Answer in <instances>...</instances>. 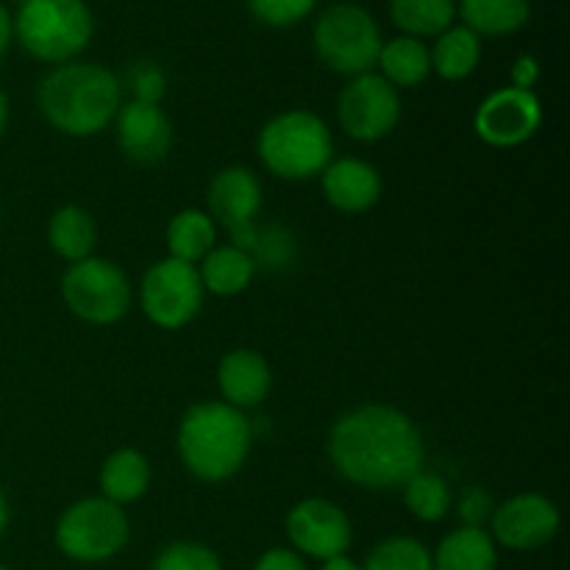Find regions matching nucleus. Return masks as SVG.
<instances>
[{
	"label": "nucleus",
	"mask_w": 570,
	"mask_h": 570,
	"mask_svg": "<svg viewBox=\"0 0 570 570\" xmlns=\"http://www.w3.org/2000/svg\"><path fill=\"white\" fill-rule=\"evenodd\" d=\"M401 490H404V504L410 515L423 523L443 521L454 507V493H451L449 482L432 471H417L415 476L401 484Z\"/></svg>",
	"instance_id": "obj_27"
},
{
	"label": "nucleus",
	"mask_w": 570,
	"mask_h": 570,
	"mask_svg": "<svg viewBox=\"0 0 570 570\" xmlns=\"http://www.w3.org/2000/svg\"><path fill=\"white\" fill-rule=\"evenodd\" d=\"M204 284L198 267L165 256L154 262L139 284V306L156 328L178 332L198 317L204 306Z\"/></svg>",
	"instance_id": "obj_9"
},
{
	"label": "nucleus",
	"mask_w": 570,
	"mask_h": 570,
	"mask_svg": "<svg viewBox=\"0 0 570 570\" xmlns=\"http://www.w3.org/2000/svg\"><path fill=\"white\" fill-rule=\"evenodd\" d=\"M362 570H434L432 551L415 538H387L367 554Z\"/></svg>",
	"instance_id": "obj_28"
},
{
	"label": "nucleus",
	"mask_w": 570,
	"mask_h": 570,
	"mask_svg": "<svg viewBox=\"0 0 570 570\" xmlns=\"http://www.w3.org/2000/svg\"><path fill=\"white\" fill-rule=\"evenodd\" d=\"M540 81V61L534 59L532 53H521L515 61H512L510 70V87L527 89V92H534V83Z\"/></svg>",
	"instance_id": "obj_34"
},
{
	"label": "nucleus",
	"mask_w": 570,
	"mask_h": 570,
	"mask_svg": "<svg viewBox=\"0 0 570 570\" xmlns=\"http://www.w3.org/2000/svg\"><path fill=\"white\" fill-rule=\"evenodd\" d=\"M321 187L328 204L345 215H360V212L373 209L384 193L382 173L371 161L356 159V156L328 161L326 170L321 173Z\"/></svg>",
	"instance_id": "obj_16"
},
{
	"label": "nucleus",
	"mask_w": 570,
	"mask_h": 570,
	"mask_svg": "<svg viewBox=\"0 0 570 570\" xmlns=\"http://www.w3.org/2000/svg\"><path fill=\"white\" fill-rule=\"evenodd\" d=\"M11 39H14V17H11L9 9L0 3V59H3L6 50H9Z\"/></svg>",
	"instance_id": "obj_36"
},
{
	"label": "nucleus",
	"mask_w": 570,
	"mask_h": 570,
	"mask_svg": "<svg viewBox=\"0 0 570 570\" xmlns=\"http://www.w3.org/2000/svg\"><path fill=\"white\" fill-rule=\"evenodd\" d=\"M321 570H362V566L351 560L348 554H340V557H332V560L321 562Z\"/></svg>",
	"instance_id": "obj_37"
},
{
	"label": "nucleus",
	"mask_w": 570,
	"mask_h": 570,
	"mask_svg": "<svg viewBox=\"0 0 570 570\" xmlns=\"http://www.w3.org/2000/svg\"><path fill=\"white\" fill-rule=\"evenodd\" d=\"M6 122H9V98H6V92L0 89V137H3L6 131Z\"/></svg>",
	"instance_id": "obj_38"
},
{
	"label": "nucleus",
	"mask_w": 570,
	"mask_h": 570,
	"mask_svg": "<svg viewBox=\"0 0 570 570\" xmlns=\"http://www.w3.org/2000/svg\"><path fill=\"white\" fill-rule=\"evenodd\" d=\"M254 429L243 410L226 401H200L184 412L176 449L181 465L200 482H226L243 471Z\"/></svg>",
	"instance_id": "obj_3"
},
{
	"label": "nucleus",
	"mask_w": 570,
	"mask_h": 570,
	"mask_svg": "<svg viewBox=\"0 0 570 570\" xmlns=\"http://www.w3.org/2000/svg\"><path fill=\"white\" fill-rule=\"evenodd\" d=\"M328 456L343 479L365 490L401 488L423 471L421 429L406 412L387 404L348 410L328 432Z\"/></svg>",
	"instance_id": "obj_1"
},
{
	"label": "nucleus",
	"mask_w": 570,
	"mask_h": 570,
	"mask_svg": "<svg viewBox=\"0 0 570 570\" xmlns=\"http://www.w3.org/2000/svg\"><path fill=\"white\" fill-rule=\"evenodd\" d=\"M287 538L293 551L312 560H332L348 554L354 529L348 515L328 499H304L287 512Z\"/></svg>",
	"instance_id": "obj_14"
},
{
	"label": "nucleus",
	"mask_w": 570,
	"mask_h": 570,
	"mask_svg": "<svg viewBox=\"0 0 570 570\" xmlns=\"http://www.w3.org/2000/svg\"><path fill=\"white\" fill-rule=\"evenodd\" d=\"M401 120L399 89L379 72L348 78L337 98V122L356 142H379L395 131Z\"/></svg>",
	"instance_id": "obj_10"
},
{
	"label": "nucleus",
	"mask_w": 570,
	"mask_h": 570,
	"mask_svg": "<svg viewBox=\"0 0 570 570\" xmlns=\"http://www.w3.org/2000/svg\"><path fill=\"white\" fill-rule=\"evenodd\" d=\"M48 245L65 262L89 259L98 245V223L81 206H61L48 223Z\"/></svg>",
	"instance_id": "obj_23"
},
{
	"label": "nucleus",
	"mask_w": 570,
	"mask_h": 570,
	"mask_svg": "<svg viewBox=\"0 0 570 570\" xmlns=\"http://www.w3.org/2000/svg\"><path fill=\"white\" fill-rule=\"evenodd\" d=\"M248 254L256 267L282 271V267H287L289 262H293L295 245H293V237H289L284 228L267 226V228H256L254 245H250Z\"/></svg>",
	"instance_id": "obj_30"
},
{
	"label": "nucleus",
	"mask_w": 570,
	"mask_h": 570,
	"mask_svg": "<svg viewBox=\"0 0 570 570\" xmlns=\"http://www.w3.org/2000/svg\"><path fill=\"white\" fill-rule=\"evenodd\" d=\"M390 20L404 37L438 39L456 22V0H390Z\"/></svg>",
	"instance_id": "obj_25"
},
{
	"label": "nucleus",
	"mask_w": 570,
	"mask_h": 570,
	"mask_svg": "<svg viewBox=\"0 0 570 570\" xmlns=\"http://www.w3.org/2000/svg\"><path fill=\"white\" fill-rule=\"evenodd\" d=\"M95 20L87 0H28L17 9L14 37L45 65L76 61L92 42Z\"/></svg>",
	"instance_id": "obj_5"
},
{
	"label": "nucleus",
	"mask_w": 570,
	"mask_h": 570,
	"mask_svg": "<svg viewBox=\"0 0 570 570\" xmlns=\"http://www.w3.org/2000/svg\"><path fill=\"white\" fill-rule=\"evenodd\" d=\"M217 243V223L204 209H184L167 226V256L198 265Z\"/></svg>",
	"instance_id": "obj_26"
},
{
	"label": "nucleus",
	"mask_w": 570,
	"mask_h": 570,
	"mask_svg": "<svg viewBox=\"0 0 570 570\" xmlns=\"http://www.w3.org/2000/svg\"><path fill=\"white\" fill-rule=\"evenodd\" d=\"M37 104L48 126L65 137H95L115 122L122 106V83L109 67L67 61L42 78Z\"/></svg>",
	"instance_id": "obj_2"
},
{
	"label": "nucleus",
	"mask_w": 570,
	"mask_h": 570,
	"mask_svg": "<svg viewBox=\"0 0 570 570\" xmlns=\"http://www.w3.org/2000/svg\"><path fill=\"white\" fill-rule=\"evenodd\" d=\"M560 510L540 493H518L499 504L490 515V538L510 551H538L560 532Z\"/></svg>",
	"instance_id": "obj_13"
},
{
	"label": "nucleus",
	"mask_w": 570,
	"mask_h": 570,
	"mask_svg": "<svg viewBox=\"0 0 570 570\" xmlns=\"http://www.w3.org/2000/svg\"><path fill=\"white\" fill-rule=\"evenodd\" d=\"M6 527H9V501H6V495L0 493V538H3Z\"/></svg>",
	"instance_id": "obj_39"
},
{
	"label": "nucleus",
	"mask_w": 570,
	"mask_h": 570,
	"mask_svg": "<svg viewBox=\"0 0 570 570\" xmlns=\"http://www.w3.org/2000/svg\"><path fill=\"white\" fill-rule=\"evenodd\" d=\"M126 87L131 92V100H139V104H156L161 106V98L167 92V76L156 61H137V65L128 67Z\"/></svg>",
	"instance_id": "obj_32"
},
{
	"label": "nucleus",
	"mask_w": 570,
	"mask_h": 570,
	"mask_svg": "<svg viewBox=\"0 0 570 570\" xmlns=\"http://www.w3.org/2000/svg\"><path fill=\"white\" fill-rule=\"evenodd\" d=\"M259 159L284 181H309L334 159V139L326 120L309 109H289L271 117L259 131Z\"/></svg>",
	"instance_id": "obj_4"
},
{
	"label": "nucleus",
	"mask_w": 570,
	"mask_h": 570,
	"mask_svg": "<svg viewBox=\"0 0 570 570\" xmlns=\"http://www.w3.org/2000/svg\"><path fill=\"white\" fill-rule=\"evenodd\" d=\"M254 570H309V568H306L304 557L295 554L293 549H282V546H278V549L265 551V554L256 560Z\"/></svg>",
	"instance_id": "obj_35"
},
{
	"label": "nucleus",
	"mask_w": 570,
	"mask_h": 570,
	"mask_svg": "<svg viewBox=\"0 0 570 570\" xmlns=\"http://www.w3.org/2000/svg\"><path fill=\"white\" fill-rule=\"evenodd\" d=\"M198 276L206 293L217 295V298H234L250 287L256 265L248 250L237 248V245H215L200 259Z\"/></svg>",
	"instance_id": "obj_19"
},
{
	"label": "nucleus",
	"mask_w": 570,
	"mask_h": 570,
	"mask_svg": "<svg viewBox=\"0 0 570 570\" xmlns=\"http://www.w3.org/2000/svg\"><path fill=\"white\" fill-rule=\"evenodd\" d=\"M379 76L395 89H412L421 87L429 76H432V56H429L426 42L412 37H395L387 39L379 50Z\"/></svg>",
	"instance_id": "obj_22"
},
{
	"label": "nucleus",
	"mask_w": 570,
	"mask_h": 570,
	"mask_svg": "<svg viewBox=\"0 0 570 570\" xmlns=\"http://www.w3.org/2000/svg\"><path fill=\"white\" fill-rule=\"evenodd\" d=\"M312 45L323 65L345 78L373 72L382 50V28L360 3H334L317 17Z\"/></svg>",
	"instance_id": "obj_6"
},
{
	"label": "nucleus",
	"mask_w": 570,
	"mask_h": 570,
	"mask_svg": "<svg viewBox=\"0 0 570 570\" xmlns=\"http://www.w3.org/2000/svg\"><path fill=\"white\" fill-rule=\"evenodd\" d=\"M317 0H248V9L262 26L293 28L315 11Z\"/></svg>",
	"instance_id": "obj_31"
},
{
	"label": "nucleus",
	"mask_w": 570,
	"mask_h": 570,
	"mask_svg": "<svg viewBox=\"0 0 570 570\" xmlns=\"http://www.w3.org/2000/svg\"><path fill=\"white\" fill-rule=\"evenodd\" d=\"M100 495L117 507L142 499L150 488V462L137 449H117L100 468Z\"/></svg>",
	"instance_id": "obj_18"
},
{
	"label": "nucleus",
	"mask_w": 570,
	"mask_h": 570,
	"mask_svg": "<svg viewBox=\"0 0 570 570\" xmlns=\"http://www.w3.org/2000/svg\"><path fill=\"white\" fill-rule=\"evenodd\" d=\"M115 137L126 159L137 165H156L173 148V126L165 109L156 104L126 100L115 115Z\"/></svg>",
	"instance_id": "obj_15"
},
{
	"label": "nucleus",
	"mask_w": 570,
	"mask_h": 570,
	"mask_svg": "<svg viewBox=\"0 0 570 570\" xmlns=\"http://www.w3.org/2000/svg\"><path fill=\"white\" fill-rule=\"evenodd\" d=\"M128 538H131V523L126 510L106 501L104 495L76 501L56 521V546L61 554L87 566L120 554Z\"/></svg>",
	"instance_id": "obj_7"
},
{
	"label": "nucleus",
	"mask_w": 570,
	"mask_h": 570,
	"mask_svg": "<svg viewBox=\"0 0 570 570\" xmlns=\"http://www.w3.org/2000/svg\"><path fill=\"white\" fill-rule=\"evenodd\" d=\"M456 14L476 37H510L532 17V0H460Z\"/></svg>",
	"instance_id": "obj_21"
},
{
	"label": "nucleus",
	"mask_w": 570,
	"mask_h": 570,
	"mask_svg": "<svg viewBox=\"0 0 570 570\" xmlns=\"http://www.w3.org/2000/svg\"><path fill=\"white\" fill-rule=\"evenodd\" d=\"M209 217L220 223L232 237V245L250 250L256 237V215L262 209V184L254 170L243 165L223 167L206 189Z\"/></svg>",
	"instance_id": "obj_11"
},
{
	"label": "nucleus",
	"mask_w": 570,
	"mask_h": 570,
	"mask_svg": "<svg viewBox=\"0 0 570 570\" xmlns=\"http://www.w3.org/2000/svg\"><path fill=\"white\" fill-rule=\"evenodd\" d=\"M65 306L89 326H115L131 309V282L109 259L72 262L61 276Z\"/></svg>",
	"instance_id": "obj_8"
},
{
	"label": "nucleus",
	"mask_w": 570,
	"mask_h": 570,
	"mask_svg": "<svg viewBox=\"0 0 570 570\" xmlns=\"http://www.w3.org/2000/svg\"><path fill=\"white\" fill-rule=\"evenodd\" d=\"M543 126V106L534 92L501 87L479 104L473 131L493 148H518L529 142Z\"/></svg>",
	"instance_id": "obj_12"
},
{
	"label": "nucleus",
	"mask_w": 570,
	"mask_h": 570,
	"mask_svg": "<svg viewBox=\"0 0 570 570\" xmlns=\"http://www.w3.org/2000/svg\"><path fill=\"white\" fill-rule=\"evenodd\" d=\"M495 504L490 499V493L484 488H465L462 490L460 501H456V515H460L462 527H473V529H484V523L490 521L493 515Z\"/></svg>",
	"instance_id": "obj_33"
},
{
	"label": "nucleus",
	"mask_w": 570,
	"mask_h": 570,
	"mask_svg": "<svg viewBox=\"0 0 570 570\" xmlns=\"http://www.w3.org/2000/svg\"><path fill=\"white\" fill-rule=\"evenodd\" d=\"M0 570H9V568H6V566H0Z\"/></svg>",
	"instance_id": "obj_41"
},
{
	"label": "nucleus",
	"mask_w": 570,
	"mask_h": 570,
	"mask_svg": "<svg viewBox=\"0 0 570 570\" xmlns=\"http://www.w3.org/2000/svg\"><path fill=\"white\" fill-rule=\"evenodd\" d=\"M150 570H223L220 557L204 543H170L156 554Z\"/></svg>",
	"instance_id": "obj_29"
},
{
	"label": "nucleus",
	"mask_w": 570,
	"mask_h": 570,
	"mask_svg": "<svg viewBox=\"0 0 570 570\" xmlns=\"http://www.w3.org/2000/svg\"><path fill=\"white\" fill-rule=\"evenodd\" d=\"M434 570H495L499 568V546L490 532L473 527H460L440 540L432 554Z\"/></svg>",
	"instance_id": "obj_20"
},
{
	"label": "nucleus",
	"mask_w": 570,
	"mask_h": 570,
	"mask_svg": "<svg viewBox=\"0 0 570 570\" xmlns=\"http://www.w3.org/2000/svg\"><path fill=\"white\" fill-rule=\"evenodd\" d=\"M11 3H17V6H22V3H28V0H11Z\"/></svg>",
	"instance_id": "obj_40"
},
{
	"label": "nucleus",
	"mask_w": 570,
	"mask_h": 570,
	"mask_svg": "<svg viewBox=\"0 0 570 570\" xmlns=\"http://www.w3.org/2000/svg\"><path fill=\"white\" fill-rule=\"evenodd\" d=\"M432 56V72H438L443 81H465L473 76L482 61V37L460 26H451L449 31L434 39V48H429Z\"/></svg>",
	"instance_id": "obj_24"
},
{
	"label": "nucleus",
	"mask_w": 570,
	"mask_h": 570,
	"mask_svg": "<svg viewBox=\"0 0 570 570\" xmlns=\"http://www.w3.org/2000/svg\"><path fill=\"white\" fill-rule=\"evenodd\" d=\"M273 384L271 365L254 348H234L217 365V387L226 404L237 410H250L267 399Z\"/></svg>",
	"instance_id": "obj_17"
}]
</instances>
